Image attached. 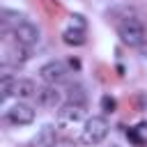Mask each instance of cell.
Segmentation results:
<instances>
[{"label": "cell", "mask_w": 147, "mask_h": 147, "mask_svg": "<svg viewBox=\"0 0 147 147\" xmlns=\"http://www.w3.org/2000/svg\"><path fill=\"white\" fill-rule=\"evenodd\" d=\"M57 142V129L53 124H46L37 131V136L32 138V145L34 147H53Z\"/></svg>", "instance_id": "obj_9"}, {"label": "cell", "mask_w": 147, "mask_h": 147, "mask_svg": "<svg viewBox=\"0 0 147 147\" xmlns=\"http://www.w3.org/2000/svg\"><path fill=\"white\" fill-rule=\"evenodd\" d=\"M62 39H64V44H69V46H83V44H85V32H83V30H76V28H67V30L62 32Z\"/></svg>", "instance_id": "obj_12"}, {"label": "cell", "mask_w": 147, "mask_h": 147, "mask_svg": "<svg viewBox=\"0 0 147 147\" xmlns=\"http://www.w3.org/2000/svg\"><path fill=\"white\" fill-rule=\"evenodd\" d=\"M37 85L32 83V80H28V78H16V83H14V96H18V99H32V96H37Z\"/></svg>", "instance_id": "obj_10"}, {"label": "cell", "mask_w": 147, "mask_h": 147, "mask_svg": "<svg viewBox=\"0 0 147 147\" xmlns=\"http://www.w3.org/2000/svg\"><path fill=\"white\" fill-rule=\"evenodd\" d=\"M115 108H117V103H115V99H113V96H108V94H106V96H101V110H103V113H113Z\"/></svg>", "instance_id": "obj_15"}, {"label": "cell", "mask_w": 147, "mask_h": 147, "mask_svg": "<svg viewBox=\"0 0 147 147\" xmlns=\"http://www.w3.org/2000/svg\"><path fill=\"white\" fill-rule=\"evenodd\" d=\"M14 83H16V78H11L9 74L2 76V80H0V92H2L0 96H2V99H9V96L14 94Z\"/></svg>", "instance_id": "obj_13"}, {"label": "cell", "mask_w": 147, "mask_h": 147, "mask_svg": "<svg viewBox=\"0 0 147 147\" xmlns=\"http://www.w3.org/2000/svg\"><path fill=\"white\" fill-rule=\"evenodd\" d=\"M53 147H76V142H74V140H69V138H62V140H57Z\"/></svg>", "instance_id": "obj_16"}, {"label": "cell", "mask_w": 147, "mask_h": 147, "mask_svg": "<svg viewBox=\"0 0 147 147\" xmlns=\"http://www.w3.org/2000/svg\"><path fill=\"white\" fill-rule=\"evenodd\" d=\"M110 147H117V145H110Z\"/></svg>", "instance_id": "obj_18"}, {"label": "cell", "mask_w": 147, "mask_h": 147, "mask_svg": "<svg viewBox=\"0 0 147 147\" xmlns=\"http://www.w3.org/2000/svg\"><path fill=\"white\" fill-rule=\"evenodd\" d=\"M69 28H76V30H83L85 32V18L80 14H71L69 16Z\"/></svg>", "instance_id": "obj_14"}, {"label": "cell", "mask_w": 147, "mask_h": 147, "mask_svg": "<svg viewBox=\"0 0 147 147\" xmlns=\"http://www.w3.org/2000/svg\"><path fill=\"white\" fill-rule=\"evenodd\" d=\"M67 101L85 106V101H87V92H85V87H83L80 83H74V85H69V87H67Z\"/></svg>", "instance_id": "obj_11"}, {"label": "cell", "mask_w": 147, "mask_h": 147, "mask_svg": "<svg viewBox=\"0 0 147 147\" xmlns=\"http://www.w3.org/2000/svg\"><path fill=\"white\" fill-rule=\"evenodd\" d=\"M108 136V122L103 117H90L83 126V133H80V140L85 145H99L103 142Z\"/></svg>", "instance_id": "obj_2"}, {"label": "cell", "mask_w": 147, "mask_h": 147, "mask_svg": "<svg viewBox=\"0 0 147 147\" xmlns=\"http://www.w3.org/2000/svg\"><path fill=\"white\" fill-rule=\"evenodd\" d=\"M83 115H85V106H80V103L67 101V103H62V106L57 108V119H60V124H76V122L83 119Z\"/></svg>", "instance_id": "obj_8"}, {"label": "cell", "mask_w": 147, "mask_h": 147, "mask_svg": "<svg viewBox=\"0 0 147 147\" xmlns=\"http://www.w3.org/2000/svg\"><path fill=\"white\" fill-rule=\"evenodd\" d=\"M117 34H119V39L126 46H133V48H142V44L147 41L145 25H142V21L131 9L124 11V16H119V21H117Z\"/></svg>", "instance_id": "obj_1"}, {"label": "cell", "mask_w": 147, "mask_h": 147, "mask_svg": "<svg viewBox=\"0 0 147 147\" xmlns=\"http://www.w3.org/2000/svg\"><path fill=\"white\" fill-rule=\"evenodd\" d=\"M28 46H23V44H11V46H5L2 48V67L7 69V67H21V64H25L28 62Z\"/></svg>", "instance_id": "obj_5"}, {"label": "cell", "mask_w": 147, "mask_h": 147, "mask_svg": "<svg viewBox=\"0 0 147 147\" xmlns=\"http://www.w3.org/2000/svg\"><path fill=\"white\" fill-rule=\"evenodd\" d=\"M11 37H14V41H16V44H23V46H34V44H39L41 32H39V28H37L34 23L23 21V23H18L16 28H11Z\"/></svg>", "instance_id": "obj_4"}, {"label": "cell", "mask_w": 147, "mask_h": 147, "mask_svg": "<svg viewBox=\"0 0 147 147\" xmlns=\"http://www.w3.org/2000/svg\"><path fill=\"white\" fill-rule=\"evenodd\" d=\"M37 103L41 108H48V110H55L62 106V92L57 90V85H44L37 90Z\"/></svg>", "instance_id": "obj_6"}, {"label": "cell", "mask_w": 147, "mask_h": 147, "mask_svg": "<svg viewBox=\"0 0 147 147\" xmlns=\"http://www.w3.org/2000/svg\"><path fill=\"white\" fill-rule=\"evenodd\" d=\"M39 76L46 85H62L67 78H69V69L62 60H51L46 64H41L39 69Z\"/></svg>", "instance_id": "obj_3"}, {"label": "cell", "mask_w": 147, "mask_h": 147, "mask_svg": "<svg viewBox=\"0 0 147 147\" xmlns=\"http://www.w3.org/2000/svg\"><path fill=\"white\" fill-rule=\"evenodd\" d=\"M140 51H142V53H145V55H147V41H145V44H142V48H140Z\"/></svg>", "instance_id": "obj_17"}, {"label": "cell", "mask_w": 147, "mask_h": 147, "mask_svg": "<svg viewBox=\"0 0 147 147\" xmlns=\"http://www.w3.org/2000/svg\"><path fill=\"white\" fill-rule=\"evenodd\" d=\"M7 119H9L11 124H16V126L30 124V122L34 119V108L28 106L25 101H18V103H14V106L7 110Z\"/></svg>", "instance_id": "obj_7"}]
</instances>
